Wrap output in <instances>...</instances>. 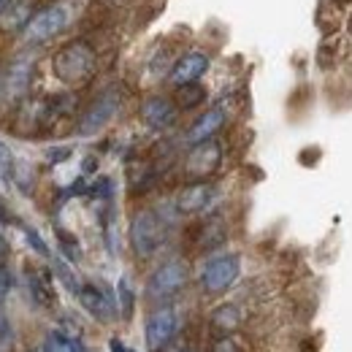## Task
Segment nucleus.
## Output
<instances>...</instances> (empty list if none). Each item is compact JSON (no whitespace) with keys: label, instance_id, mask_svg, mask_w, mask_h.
Segmentation results:
<instances>
[{"label":"nucleus","instance_id":"nucleus-9","mask_svg":"<svg viewBox=\"0 0 352 352\" xmlns=\"http://www.w3.org/2000/svg\"><path fill=\"white\" fill-rule=\"evenodd\" d=\"M209 68V54L206 52H187L176 60V65L171 68V85L182 87V85H192L198 82Z\"/></svg>","mask_w":352,"mask_h":352},{"label":"nucleus","instance_id":"nucleus-2","mask_svg":"<svg viewBox=\"0 0 352 352\" xmlns=\"http://www.w3.org/2000/svg\"><path fill=\"white\" fill-rule=\"evenodd\" d=\"M166 239V225L155 212H138L131 222V244L138 258H152Z\"/></svg>","mask_w":352,"mask_h":352},{"label":"nucleus","instance_id":"nucleus-16","mask_svg":"<svg viewBox=\"0 0 352 352\" xmlns=\"http://www.w3.org/2000/svg\"><path fill=\"white\" fill-rule=\"evenodd\" d=\"M6 11H11V16H8V14L0 16V25H3V28H19V25L25 28L28 19H30V14H28V3H25V0H11Z\"/></svg>","mask_w":352,"mask_h":352},{"label":"nucleus","instance_id":"nucleus-17","mask_svg":"<svg viewBox=\"0 0 352 352\" xmlns=\"http://www.w3.org/2000/svg\"><path fill=\"white\" fill-rule=\"evenodd\" d=\"M204 98H206V89L201 87L198 82L179 87V106H182V109H192V106H198Z\"/></svg>","mask_w":352,"mask_h":352},{"label":"nucleus","instance_id":"nucleus-11","mask_svg":"<svg viewBox=\"0 0 352 352\" xmlns=\"http://www.w3.org/2000/svg\"><path fill=\"white\" fill-rule=\"evenodd\" d=\"M141 120H144L149 128L163 131V128H168L176 120V106L168 98H160V95L146 98L144 106H141Z\"/></svg>","mask_w":352,"mask_h":352},{"label":"nucleus","instance_id":"nucleus-25","mask_svg":"<svg viewBox=\"0 0 352 352\" xmlns=\"http://www.w3.org/2000/svg\"><path fill=\"white\" fill-rule=\"evenodd\" d=\"M8 3H11V0H0V14H3L6 8H8Z\"/></svg>","mask_w":352,"mask_h":352},{"label":"nucleus","instance_id":"nucleus-27","mask_svg":"<svg viewBox=\"0 0 352 352\" xmlns=\"http://www.w3.org/2000/svg\"><path fill=\"white\" fill-rule=\"evenodd\" d=\"M339 3H352V0H339Z\"/></svg>","mask_w":352,"mask_h":352},{"label":"nucleus","instance_id":"nucleus-29","mask_svg":"<svg viewBox=\"0 0 352 352\" xmlns=\"http://www.w3.org/2000/svg\"><path fill=\"white\" fill-rule=\"evenodd\" d=\"M184 352H195V350H184Z\"/></svg>","mask_w":352,"mask_h":352},{"label":"nucleus","instance_id":"nucleus-26","mask_svg":"<svg viewBox=\"0 0 352 352\" xmlns=\"http://www.w3.org/2000/svg\"><path fill=\"white\" fill-rule=\"evenodd\" d=\"M0 265H3V247H0Z\"/></svg>","mask_w":352,"mask_h":352},{"label":"nucleus","instance_id":"nucleus-6","mask_svg":"<svg viewBox=\"0 0 352 352\" xmlns=\"http://www.w3.org/2000/svg\"><path fill=\"white\" fill-rule=\"evenodd\" d=\"M176 328H179V317L171 307H160L157 311L149 314L146 320V347L152 352L168 347V342L176 336Z\"/></svg>","mask_w":352,"mask_h":352},{"label":"nucleus","instance_id":"nucleus-20","mask_svg":"<svg viewBox=\"0 0 352 352\" xmlns=\"http://www.w3.org/2000/svg\"><path fill=\"white\" fill-rule=\"evenodd\" d=\"M57 236H60V244H63L65 255H68L71 261H79V258H82V252H79V244H76V241H74V239H71L68 233H63V230H60Z\"/></svg>","mask_w":352,"mask_h":352},{"label":"nucleus","instance_id":"nucleus-14","mask_svg":"<svg viewBox=\"0 0 352 352\" xmlns=\"http://www.w3.org/2000/svg\"><path fill=\"white\" fill-rule=\"evenodd\" d=\"M28 285H30L33 298L41 307H52L54 304V287H52L49 271H44V268H28Z\"/></svg>","mask_w":352,"mask_h":352},{"label":"nucleus","instance_id":"nucleus-21","mask_svg":"<svg viewBox=\"0 0 352 352\" xmlns=\"http://www.w3.org/2000/svg\"><path fill=\"white\" fill-rule=\"evenodd\" d=\"M8 347H11V325H8V320L0 309V352H6Z\"/></svg>","mask_w":352,"mask_h":352},{"label":"nucleus","instance_id":"nucleus-28","mask_svg":"<svg viewBox=\"0 0 352 352\" xmlns=\"http://www.w3.org/2000/svg\"><path fill=\"white\" fill-rule=\"evenodd\" d=\"M350 33H352V16H350Z\"/></svg>","mask_w":352,"mask_h":352},{"label":"nucleus","instance_id":"nucleus-13","mask_svg":"<svg viewBox=\"0 0 352 352\" xmlns=\"http://www.w3.org/2000/svg\"><path fill=\"white\" fill-rule=\"evenodd\" d=\"M222 125H225V109L214 106V109H209L206 114H201V117L192 122V128L187 131V141H190V144L209 141V138H214V133L220 131Z\"/></svg>","mask_w":352,"mask_h":352},{"label":"nucleus","instance_id":"nucleus-24","mask_svg":"<svg viewBox=\"0 0 352 352\" xmlns=\"http://www.w3.org/2000/svg\"><path fill=\"white\" fill-rule=\"evenodd\" d=\"M109 350H111V352H133V350H128V347H125L120 339H111V342H109Z\"/></svg>","mask_w":352,"mask_h":352},{"label":"nucleus","instance_id":"nucleus-1","mask_svg":"<svg viewBox=\"0 0 352 352\" xmlns=\"http://www.w3.org/2000/svg\"><path fill=\"white\" fill-rule=\"evenodd\" d=\"M92 68H95V52L85 41L65 44L57 52V57H54V74L65 85H82V82H87Z\"/></svg>","mask_w":352,"mask_h":352},{"label":"nucleus","instance_id":"nucleus-15","mask_svg":"<svg viewBox=\"0 0 352 352\" xmlns=\"http://www.w3.org/2000/svg\"><path fill=\"white\" fill-rule=\"evenodd\" d=\"M241 325V311L239 307H233V304H222L212 311V328L214 331H220V333H230V331H236Z\"/></svg>","mask_w":352,"mask_h":352},{"label":"nucleus","instance_id":"nucleus-18","mask_svg":"<svg viewBox=\"0 0 352 352\" xmlns=\"http://www.w3.org/2000/svg\"><path fill=\"white\" fill-rule=\"evenodd\" d=\"M117 293H120V309H122V320H131L133 317V307H135V296L131 290V282L128 279H120L117 285Z\"/></svg>","mask_w":352,"mask_h":352},{"label":"nucleus","instance_id":"nucleus-5","mask_svg":"<svg viewBox=\"0 0 352 352\" xmlns=\"http://www.w3.org/2000/svg\"><path fill=\"white\" fill-rule=\"evenodd\" d=\"M241 274V261L239 255H217L212 258L209 263L204 265L201 271V287L209 293V296H220L225 293Z\"/></svg>","mask_w":352,"mask_h":352},{"label":"nucleus","instance_id":"nucleus-22","mask_svg":"<svg viewBox=\"0 0 352 352\" xmlns=\"http://www.w3.org/2000/svg\"><path fill=\"white\" fill-rule=\"evenodd\" d=\"M25 236H28V241H30V244H33V247L38 250V255H49V250H46V244H44V241H41V239H38V233H36V230H30V228H25Z\"/></svg>","mask_w":352,"mask_h":352},{"label":"nucleus","instance_id":"nucleus-19","mask_svg":"<svg viewBox=\"0 0 352 352\" xmlns=\"http://www.w3.org/2000/svg\"><path fill=\"white\" fill-rule=\"evenodd\" d=\"M0 176H3V182L14 179V155L3 141H0Z\"/></svg>","mask_w":352,"mask_h":352},{"label":"nucleus","instance_id":"nucleus-3","mask_svg":"<svg viewBox=\"0 0 352 352\" xmlns=\"http://www.w3.org/2000/svg\"><path fill=\"white\" fill-rule=\"evenodd\" d=\"M187 276H190V268H187L184 261H168V263H163L152 276H149L146 298H149V301L174 298L176 293L187 285Z\"/></svg>","mask_w":352,"mask_h":352},{"label":"nucleus","instance_id":"nucleus-12","mask_svg":"<svg viewBox=\"0 0 352 352\" xmlns=\"http://www.w3.org/2000/svg\"><path fill=\"white\" fill-rule=\"evenodd\" d=\"M212 195H214V190H212L209 184H204V182L190 184V187H184V190L179 192V198H176V209H179L182 214H195V212H204V209L209 206Z\"/></svg>","mask_w":352,"mask_h":352},{"label":"nucleus","instance_id":"nucleus-23","mask_svg":"<svg viewBox=\"0 0 352 352\" xmlns=\"http://www.w3.org/2000/svg\"><path fill=\"white\" fill-rule=\"evenodd\" d=\"M212 352H239V347L230 342V339H220L217 344H214V350Z\"/></svg>","mask_w":352,"mask_h":352},{"label":"nucleus","instance_id":"nucleus-8","mask_svg":"<svg viewBox=\"0 0 352 352\" xmlns=\"http://www.w3.org/2000/svg\"><path fill=\"white\" fill-rule=\"evenodd\" d=\"M117 109H120V95H117V92H103V95L89 106L87 111H85V117H82V122H79V133H82V135L98 133L114 114H117Z\"/></svg>","mask_w":352,"mask_h":352},{"label":"nucleus","instance_id":"nucleus-10","mask_svg":"<svg viewBox=\"0 0 352 352\" xmlns=\"http://www.w3.org/2000/svg\"><path fill=\"white\" fill-rule=\"evenodd\" d=\"M76 296H79L82 307L87 309L95 320L109 322V320L114 317V301H111V296H109L106 290H100L98 285H82Z\"/></svg>","mask_w":352,"mask_h":352},{"label":"nucleus","instance_id":"nucleus-7","mask_svg":"<svg viewBox=\"0 0 352 352\" xmlns=\"http://www.w3.org/2000/svg\"><path fill=\"white\" fill-rule=\"evenodd\" d=\"M220 160H222L220 144H217L214 138H209V141L192 144V152L187 155V166H184V168H187L190 176L204 179V176L214 174V171L220 168Z\"/></svg>","mask_w":352,"mask_h":352},{"label":"nucleus","instance_id":"nucleus-4","mask_svg":"<svg viewBox=\"0 0 352 352\" xmlns=\"http://www.w3.org/2000/svg\"><path fill=\"white\" fill-rule=\"evenodd\" d=\"M65 25H68V8L63 3H54L28 19V25L22 28V38L28 44H41V41L54 38Z\"/></svg>","mask_w":352,"mask_h":352}]
</instances>
